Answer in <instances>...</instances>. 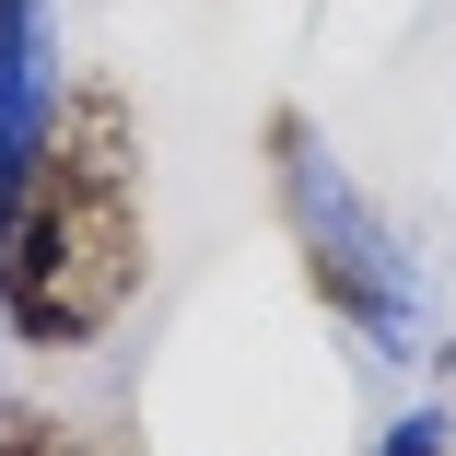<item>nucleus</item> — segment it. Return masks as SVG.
Listing matches in <instances>:
<instances>
[{
  "instance_id": "nucleus-1",
  "label": "nucleus",
  "mask_w": 456,
  "mask_h": 456,
  "mask_svg": "<svg viewBox=\"0 0 456 456\" xmlns=\"http://www.w3.org/2000/svg\"><path fill=\"white\" fill-rule=\"evenodd\" d=\"M152 281V223H141V118L118 82H70L47 106L36 175L12 246H0V328L24 351H94Z\"/></svg>"
},
{
  "instance_id": "nucleus-5",
  "label": "nucleus",
  "mask_w": 456,
  "mask_h": 456,
  "mask_svg": "<svg viewBox=\"0 0 456 456\" xmlns=\"http://www.w3.org/2000/svg\"><path fill=\"white\" fill-rule=\"evenodd\" d=\"M47 59V0H0V70Z\"/></svg>"
},
{
  "instance_id": "nucleus-6",
  "label": "nucleus",
  "mask_w": 456,
  "mask_h": 456,
  "mask_svg": "<svg viewBox=\"0 0 456 456\" xmlns=\"http://www.w3.org/2000/svg\"><path fill=\"white\" fill-rule=\"evenodd\" d=\"M375 456H456V433H444V410H410V421L375 433Z\"/></svg>"
},
{
  "instance_id": "nucleus-3",
  "label": "nucleus",
  "mask_w": 456,
  "mask_h": 456,
  "mask_svg": "<svg viewBox=\"0 0 456 456\" xmlns=\"http://www.w3.org/2000/svg\"><path fill=\"white\" fill-rule=\"evenodd\" d=\"M47 106H59L47 59L0 70V246H12V211H24V175H36V141H47Z\"/></svg>"
},
{
  "instance_id": "nucleus-4",
  "label": "nucleus",
  "mask_w": 456,
  "mask_h": 456,
  "mask_svg": "<svg viewBox=\"0 0 456 456\" xmlns=\"http://www.w3.org/2000/svg\"><path fill=\"white\" fill-rule=\"evenodd\" d=\"M0 456H94L82 421H59L47 398H0Z\"/></svg>"
},
{
  "instance_id": "nucleus-2",
  "label": "nucleus",
  "mask_w": 456,
  "mask_h": 456,
  "mask_svg": "<svg viewBox=\"0 0 456 456\" xmlns=\"http://www.w3.org/2000/svg\"><path fill=\"white\" fill-rule=\"evenodd\" d=\"M269 175H281V223H293V246H305L316 305H328L351 339H375L387 362H421V351H433L421 257H410V234H398L375 200H362V175L305 129V106L269 118Z\"/></svg>"
}]
</instances>
